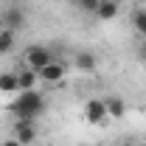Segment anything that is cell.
Listing matches in <instances>:
<instances>
[{
    "mask_svg": "<svg viewBox=\"0 0 146 146\" xmlns=\"http://www.w3.org/2000/svg\"><path fill=\"white\" fill-rule=\"evenodd\" d=\"M48 107V101H45V96L39 90H28V93H17V98L11 101V115L17 118V121H28V124H34L36 118L45 112Z\"/></svg>",
    "mask_w": 146,
    "mask_h": 146,
    "instance_id": "6da1fadb",
    "label": "cell"
},
{
    "mask_svg": "<svg viewBox=\"0 0 146 146\" xmlns=\"http://www.w3.org/2000/svg\"><path fill=\"white\" fill-rule=\"evenodd\" d=\"M23 62H25V68H31V70L39 73L45 65L54 62V51H51L48 45H28V48H25V56H23Z\"/></svg>",
    "mask_w": 146,
    "mask_h": 146,
    "instance_id": "7a4b0ae2",
    "label": "cell"
},
{
    "mask_svg": "<svg viewBox=\"0 0 146 146\" xmlns=\"http://www.w3.org/2000/svg\"><path fill=\"white\" fill-rule=\"evenodd\" d=\"M23 25H25V11H23L20 6H6V9H3V14H0V28H6V31H14V34H17Z\"/></svg>",
    "mask_w": 146,
    "mask_h": 146,
    "instance_id": "3957f363",
    "label": "cell"
},
{
    "mask_svg": "<svg viewBox=\"0 0 146 146\" xmlns=\"http://www.w3.org/2000/svg\"><path fill=\"white\" fill-rule=\"evenodd\" d=\"M84 121L87 124H107L110 115H107V107H104V98H90L84 104Z\"/></svg>",
    "mask_w": 146,
    "mask_h": 146,
    "instance_id": "277c9868",
    "label": "cell"
},
{
    "mask_svg": "<svg viewBox=\"0 0 146 146\" xmlns=\"http://www.w3.org/2000/svg\"><path fill=\"white\" fill-rule=\"evenodd\" d=\"M39 76V82H45V84H59V82H65V76H68V68L62 65V62H51V65H45L42 70L36 73Z\"/></svg>",
    "mask_w": 146,
    "mask_h": 146,
    "instance_id": "5b68a950",
    "label": "cell"
},
{
    "mask_svg": "<svg viewBox=\"0 0 146 146\" xmlns=\"http://www.w3.org/2000/svg\"><path fill=\"white\" fill-rule=\"evenodd\" d=\"M73 68L79 73H93L98 68V56L93 54V51H79V54L73 56Z\"/></svg>",
    "mask_w": 146,
    "mask_h": 146,
    "instance_id": "8992f818",
    "label": "cell"
},
{
    "mask_svg": "<svg viewBox=\"0 0 146 146\" xmlns=\"http://www.w3.org/2000/svg\"><path fill=\"white\" fill-rule=\"evenodd\" d=\"M118 11H121L118 0H98V9H96V20H101V23H112V20L118 17Z\"/></svg>",
    "mask_w": 146,
    "mask_h": 146,
    "instance_id": "52a82bcc",
    "label": "cell"
},
{
    "mask_svg": "<svg viewBox=\"0 0 146 146\" xmlns=\"http://www.w3.org/2000/svg\"><path fill=\"white\" fill-rule=\"evenodd\" d=\"M14 138H17L23 146H31L36 141V127H34V124H28V121H17V127H14Z\"/></svg>",
    "mask_w": 146,
    "mask_h": 146,
    "instance_id": "ba28073f",
    "label": "cell"
},
{
    "mask_svg": "<svg viewBox=\"0 0 146 146\" xmlns=\"http://www.w3.org/2000/svg\"><path fill=\"white\" fill-rule=\"evenodd\" d=\"M104 107H107L110 121H121V118L127 115V104H124V98H118V96H107V98H104Z\"/></svg>",
    "mask_w": 146,
    "mask_h": 146,
    "instance_id": "9c48e42d",
    "label": "cell"
},
{
    "mask_svg": "<svg viewBox=\"0 0 146 146\" xmlns=\"http://www.w3.org/2000/svg\"><path fill=\"white\" fill-rule=\"evenodd\" d=\"M17 82H20V93H28V90H36L39 76L31 68H23V70H17Z\"/></svg>",
    "mask_w": 146,
    "mask_h": 146,
    "instance_id": "30bf717a",
    "label": "cell"
},
{
    "mask_svg": "<svg viewBox=\"0 0 146 146\" xmlns=\"http://www.w3.org/2000/svg\"><path fill=\"white\" fill-rule=\"evenodd\" d=\"M0 93H6V96H11V93H20L17 70H3V73H0Z\"/></svg>",
    "mask_w": 146,
    "mask_h": 146,
    "instance_id": "8fae6325",
    "label": "cell"
},
{
    "mask_svg": "<svg viewBox=\"0 0 146 146\" xmlns=\"http://www.w3.org/2000/svg\"><path fill=\"white\" fill-rule=\"evenodd\" d=\"M14 42H17V34H14V31L0 28V56L11 54V51H14Z\"/></svg>",
    "mask_w": 146,
    "mask_h": 146,
    "instance_id": "7c38bea8",
    "label": "cell"
},
{
    "mask_svg": "<svg viewBox=\"0 0 146 146\" xmlns=\"http://www.w3.org/2000/svg\"><path fill=\"white\" fill-rule=\"evenodd\" d=\"M132 25L141 34V39H146V9H135L132 11Z\"/></svg>",
    "mask_w": 146,
    "mask_h": 146,
    "instance_id": "4fadbf2b",
    "label": "cell"
},
{
    "mask_svg": "<svg viewBox=\"0 0 146 146\" xmlns=\"http://www.w3.org/2000/svg\"><path fill=\"white\" fill-rule=\"evenodd\" d=\"M76 6H79V11H84V14H96V9H98V0H73Z\"/></svg>",
    "mask_w": 146,
    "mask_h": 146,
    "instance_id": "5bb4252c",
    "label": "cell"
},
{
    "mask_svg": "<svg viewBox=\"0 0 146 146\" xmlns=\"http://www.w3.org/2000/svg\"><path fill=\"white\" fill-rule=\"evenodd\" d=\"M138 59H141V62H146V42L138 48Z\"/></svg>",
    "mask_w": 146,
    "mask_h": 146,
    "instance_id": "9a60e30c",
    "label": "cell"
},
{
    "mask_svg": "<svg viewBox=\"0 0 146 146\" xmlns=\"http://www.w3.org/2000/svg\"><path fill=\"white\" fill-rule=\"evenodd\" d=\"M3 146H23V143H20L17 138H11V141H3Z\"/></svg>",
    "mask_w": 146,
    "mask_h": 146,
    "instance_id": "2e32d148",
    "label": "cell"
},
{
    "mask_svg": "<svg viewBox=\"0 0 146 146\" xmlns=\"http://www.w3.org/2000/svg\"><path fill=\"white\" fill-rule=\"evenodd\" d=\"M124 146H129V143H124Z\"/></svg>",
    "mask_w": 146,
    "mask_h": 146,
    "instance_id": "e0dca14e",
    "label": "cell"
},
{
    "mask_svg": "<svg viewBox=\"0 0 146 146\" xmlns=\"http://www.w3.org/2000/svg\"><path fill=\"white\" fill-rule=\"evenodd\" d=\"M48 146H51V143H48Z\"/></svg>",
    "mask_w": 146,
    "mask_h": 146,
    "instance_id": "ac0fdd59",
    "label": "cell"
}]
</instances>
